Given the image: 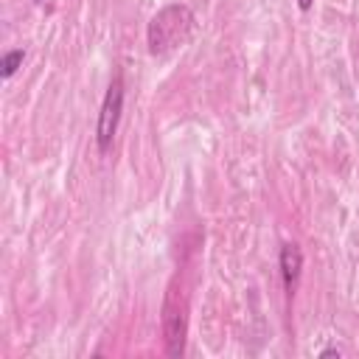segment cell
<instances>
[{
    "label": "cell",
    "instance_id": "cell-1",
    "mask_svg": "<svg viewBox=\"0 0 359 359\" xmlns=\"http://www.w3.org/2000/svg\"><path fill=\"white\" fill-rule=\"evenodd\" d=\"M194 31V11L182 3H171V6H163L151 20H149V28H146V42H149V53L154 56H163V53H171L177 50Z\"/></svg>",
    "mask_w": 359,
    "mask_h": 359
},
{
    "label": "cell",
    "instance_id": "cell-2",
    "mask_svg": "<svg viewBox=\"0 0 359 359\" xmlns=\"http://www.w3.org/2000/svg\"><path fill=\"white\" fill-rule=\"evenodd\" d=\"M185 334H188V297L177 280L168 283L165 300H163V339L168 356H182L185 351Z\"/></svg>",
    "mask_w": 359,
    "mask_h": 359
},
{
    "label": "cell",
    "instance_id": "cell-3",
    "mask_svg": "<svg viewBox=\"0 0 359 359\" xmlns=\"http://www.w3.org/2000/svg\"><path fill=\"white\" fill-rule=\"evenodd\" d=\"M121 112H123V79L121 73L109 81L107 93H104V101H101V109H98V123H95V143L101 151L109 149L115 132H118V123H121Z\"/></svg>",
    "mask_w": 359,
    "mask_h": 359
},
{
    "label": "cell",
    "instance_id": "cell-4",
    "mask_svg": "<svg viewBox=\"0 0 359 359\" xmlns=\"http://www.w3.org/2000/svg\"><path fill=\"white\" fill-rule=\"evenodd\" d=\"M300 272H303V252L297 244H283L280 247V278H283V289L286 294H294L297 289V280H300Z\"/></svg>",
    "mask_w": 359,
    "mask_h": 359
},
{
    "label": "cell",
    "instance_id": "cell-5",
    "mask_svg": "<svg viewBox=\"0 0 359 359\" xmlns=\"http://www.w3.org/2000/svg\"><path fill=\"white\" fill-rule=\"evenodd\" d=\"M22 59H25V50H22V48L6 50L3 59H0V73H3V79H11V76L17 73V67L22 65Z\"/></svg>",
    "mask_w": 359,
    "mask_h": 359
},
{
    "label": "cell",
    "instance_id": "cell-6",
    "mask_svg": "<svg viewBox=\"0 0 359 359\" xmlns=\"http://www.w3.org/2000/svg\"><path fill=\"white\" fill-rule=\"evenodd\" d=\"M342 351L339 348H325V351H320V356H339Z\"/></svg>",
    "mask_w": 359,
    "mask_h": 359
},
{
    "label": "cell",
    "instance_id": "cell-7",
    "mask_svg": "<svg viewBox=\"0 0 359 359\" xmlns=\"http://www.w3.org/2000/svg\"><path fill=\"white\" fill-rule=\"evenodd\" d=\"M311 3H314V0H297V6H300L303 11H309V8H311Z\"/></svg>",
    "mask_w": 359,
    "mask_h": 359
},
{
    "label": "cell",
    "instance_id": "cell-8",
    "mask_svg": "<svg viewBox=\"0 0 359 359\" xmlns=\"http://www.w3.org/2000/svg\"><path fill=\"white\" fill-rule=\"evenodd\" d=\"M36 3H42V0H36Z\"/></svg>",
    "mask_w": 359,
    "mask_h": 359
}]
</instances>
